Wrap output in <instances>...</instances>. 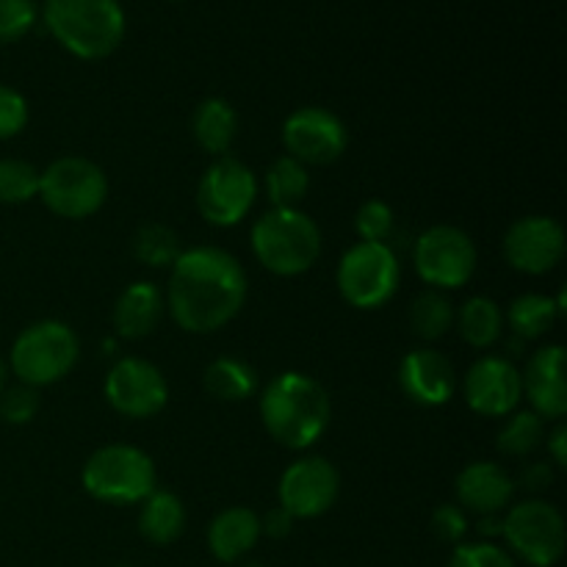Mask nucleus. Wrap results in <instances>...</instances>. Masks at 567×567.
Here are the masks:
<instances>
[{
  "label": "nucleus",
  "instance_id": "obj_1",
  "mask_svg": "<svg viewBox=\"0 0 567 567\" xmlns=\"http://www.w3.org/2000/svg\"><path fill=\"white\" fill-rule=\"evenodd\" d=\"M166 308L181 330L210 336L230 324L247 302V271L219 247H192L172 264Z\"/></svg>",
  "mask_w": 567,
  "mask_h": 567
},
{
  "label": "nucleus",
  "instance_id": "obj_2",
  "mask_svg": "<svg viewBox=\"0 0 567 567\" xmlns=\"http://www.w3.org/2000/svg\"><path fill=\"white\" fill-rule=\"evenodd\" d=\"M330 396L324 385L302 371H282L260 393V419L280 446L305 452L330 426Z\"/></svg>",
  "mask_w": 567,
  "mask_h": 567
},
{
  "label": "nucleus",
  "instance_id": "obj_3",
  "mask_svg": "<svg viewBox=\"0 0 567 567\" xmlns=\"http://www.w3.org/2000/svg\"><path fill=\"white\" fill-rule=\"evenodd\" d=\"M42 20L55 42L83 61L109 59L125 39L120 0H44Z\"/></svg>",
  "mask_w": 567,
  "mask_h": 567
},
{
  "label": "nucleus",
  "instance_id": "obj_4",
  "mask_svg": "<svg viewBox=\"0 0 567 567\" xmlns=\"http://www.w3.org/2000/svg\"><path fill=\"white\" fill-rule=\"evenodd\" d=\"M321 230L305 210L271 208L255 221L252 252L277 277L305 275L321 255Z\"/></svg>",
  "mask_w": 567,
  "mask_h": 567
},
{
  "label": "nucleus",
  "instance_id": "obj_5",
  "mask_svg": "<svg viewBox=\"0 0 567 567\" xmlns=\"http://www.w3.org/2000/svg\"><path fill=\"white\" fill-rule=\"evenodd\" d=\"M81 360V341L75 330L64 321L44 319L25 327L11 343L9 369L14 371L22 385L44 388L55 385L72 374Z\"/></svg>",
  "mask_w": 567,
  "mask_h": 567
},
{
  "label": "nucleus",
  "instance_id": "obj_6",
  "mask_svg": "<svg viewBox=\"0 0 567 567\" xmlns=\"http://www.w3.org/2000/svg\"><path fill=\"white\" fill-rule=\"evenodd\" d=\"M155 463L144 449L109 443L83 463L81 485L105 504H142L155 491Z\"/></svg>",
  "mask_w": 567,
  "mask_h": 567
},
{
  "label": "nucleus",
  "instance_id": "obj_7",
  "mask_svg": "<svg viewBox=\"0 0 567 567\" xmlns=\"http://www.w3.org/2000/svg\"><path fill=\"white\" fill-rule=\"evenodd\" d=\"M507 551L529 567H554L565 554V518L546 498H526L502 515Z\"/></svg>",
  "mask_w": 567,
  "mask_h": 567
},
{
  "label": "nucleus",
  "instance_id": "obj_8",
  "mask_svg": "<svg viewBox=\"0 0 567 567\" xmlns=\"http://www.w3.org/2000/svg\"><path fill=\"white\" fill-rule=\"evenodd\" d=\"M109 197V177L94 161L64 155L39 172V199L61 219H89Z\"/></svg>",
  "mask_w": 567,
  "mask_h": 567
},
{
  "label": "nucleus",
  "instance_id": "obj_9",
  "mask_svg": "<svg viewBox=\"0 0 567 567\" xmlns=\"http://www.w3.org/2000/svg\"><path fill=\"white\" fill-rule=\"evenodd\" d=\"M336 282L341 297L358 310H377L391 302L402 282V266L391 244L358 241L343 252Z\"/></svg>",
  "mask_w": 567,
  "mask_h": 567
},
{
  "label": "nucleus",
  "instance_id": "obj_10",
  "mask_svg": "<svg viewBox=\"0 0 567 567\" xmlns=\"http://www.w3.org/2000/svg\"><path fill=\"white\" fill-rule=\"evenodd\" d=\"M413 264L421 280L435 291L468 286L476 275L480 252L474 238L454 225H432L415 238Z\"/></svg>",
  "mask_w": 567,
  "mask_h": 567
},
{
  "label": "nucleus",
  "instance_id": "obj_11",
  "mask_svg": "<svg viewBox=\"0 0 567 567\" xmlns=\"http://www.w3.org/2000/svg\"><path fill=\"white\" fill-rule=\"evenodd\" d=\"M258 199L255 172L238 158L221 155L205 169L197 186V210L214 227H233L252 210Z\"/></svg>",
  "mask_w": 567,
  "mask_h": 567
},
{
  "label": "nucleus",
  "instance_id": "obj_12",
  "mask_svg": "<svg viewBox=\"0 0 567 567\" xmlns=\"http://www.w3.org/2000/svg\"><path fill=\"white\" fill-rule=\"evenodd\" d=\"M105 402L125 419H153L169 402V385L158 365L144 358H122L105 374Z\"/></svg>",
  "mask_w": 567,
  "mask_h": 567
},
{
  "label": "nucleus",
  "instance_id": "obj_13",
  "mask_svg": "<svg viewBox=\"0 0 567 567\" xmlns=\"http://www.w3.org/2000/svg\"><path fill=\"white\" fill-rule=\"evenodd\" d=\"M282 144L291 158L305 166H327L347 153V125L332 111L319 105L297 109L282 125Z\"/></svg>",
  "mask_w": 567,
  "mask_h": 567
},
{
  "label": "nucleus",
  "instance_id": "obj_14",
  "mask_svg": "<svg viewBox=\"0 0 567 567\" xmlns=\"http://www.w3.org/2000/svg\"><path fill=\"white\" fill-rule=\"evenodd\" d=\"M341 493V474L324 457L293 460L280 476L277 498L293 520H310L332 509Z\"/></svg>",
  "mask_w": 567,
  "mask_h": 567
},
{
  "label": "nucleus",
  "instance_id": "obj_15",
  "mask_svg": "<svg viewBox=\"0 0 567 567\" xmlns=\"http://www.w3.org/2000/svg\"><path fill=\"white\" fill-rule=\"evenodd\" d=\"M502 249L504 260L520 275H548L565 258V227L554 216H524L504 233Z\"/></svg>",
  "mask_w": 567,
  "mask_h": 567
},
{
  "label": "nucleus",
  "instance_id": "obj_16",
  "mask_svg": "<svg viewBox=\"0 0 567 567\" xmlns=\"http://www.w3.org/2000/svg\"><path fill=\"white\" fill-rule=\"evenodd\" d=\"M468 408L485 419H507L524 399V380L513 360L485 354L468 369L463 380Z\"/></svg>",
  "mask_w": 567,
  "mask_h": 567
},
{
  "label": "nucleus",
  "instance_id": "obj_17",
  "mask_svg": "<svg viewBox=\"0 0 567 567\" xmlns=\"http://www.w3.org/2000/svg\"><path fill=\"white\" fill-rule=\"evenodd\" d=\"M399 385L410 402L421 408H443L457 391V371L446 354L430 347L413 349L399 365Z\"/></svg>",
  "mask_w": 567,
  "mask_h": 567
},
{
  "label": "nucleus",
  "instance_id": "obj_18",
  "mask_svg": "<svg viewBox=\"0 0 567 567\" xmlns=\"http://www.w3.org/2000/svg\"><path fill=\"white\" fill-rule=\"evenodd\" d=\"M524 393L532 410L543 421H563L567 413V380H565V349L559 343L537 349L526 363Z\"/></svg>",
  "mask_w": 567,
  "mask_h": 567
},
{
  "label": "nucleus",
  "instance_id": "obj_19",
  "mask_svg": "<svg viewBox=\"0 0 567 567\" xmlns=\"http://www.w3.org/2000/svg\"><path fill=\"white\" fill-rule=\"evenodd\" d=\"M454 493H457V502L465 513L485 518V515H502L513 504L515 482L498 463L480 460V463H468L460 471Z\"/></svg>",
  "mask_w": 567,
  "mask_h": 567
},
{
  "label": "nucleus",
  "instance_id": "obj_20",
  "mask_svg": "<svg viewBox=\"0 0 567 567\" xmlns=\"http://www.w3.org/2000/svg\"><path fill=\"white\" fill-rule=\"evenodd\" d=\"M164 310L166 299L155 282H131L114 305L116 336L127 338V341H142V338L153 336L155 327L164 319Z\"/></svg>",
  "mask_w": 567,
  "mask_h": 567
},
{
  "label": "nucleus",
  "instance_id": "obj_21",
  "mask_svg": "<svg viewBox=\"0 0 567 567\" xmlns=\"http://www.w3.org/2000/svg\"><path fill=\"white\" fill-rule=\"evenodd\" d=\"M260 515L249 507H227L210 520L208 551L221 565H233L247 557L260 540Z\"/></svg>",
  "mask_w": 567,
  "mask_h": 567
},
{
  "label": "nucleus",
  "instance_id": "obj_22",
  "mask_svg": "<svg viewBox=\"0 0 567 567\" xmlns=\"http://www.w3.org/2000/svg\"><path fill=\"white\" fill-rule=\"evenodd\" d=\"M194 142L210 155H227L238 136V114L227 100L208 97L192 114Z\"/></svg>",
  "mask_w": 567,
  "mask_h": 567
},
{
  "label": "nucleus",
  "instance_id": "obj_23",
  "mask_svg": "<svg viewBox=\"0 0 567 567\" xmlns=\"http://www.w3.org/2000/svg\"><path fill=\"white\" fill-rule=\"evenodd\" d=\"M186 529V507L169 491H153L138 509V535L153 546H172Z\"/></svg>",
  "mask_w": 567,
  "mask_h": 567
},
{
  "label": "nucleus",
  "instance_id": "obj_24",
  "mask_svg": "<svg viewBox=\"0 0 567 567\" xmlns=\"http://www.w3.org/2000/svg\"><path fill=\"white\" fill-rule=\"evenodd\" d=\"M565 316V293L559 297H548V293H524L515 299L507 308L504 321L509 330L524 341H537V338L548 336L559 319Z\"/></svg>",
  "mask_w": 567,
  "mask_h": 567
},
{
  "label": "nucleus",
  "instance_id": "obj_25",
  "mask_svg": "<svg viewBox=\"0 0 567 567\" xmlns=\"http://www.w3.org/2000/svg\"><path fill=\"white\" fill-rule=\"evenodd\" d=\"M454 321H457V330L463 336V341L471 343L474 349H487L502 341L504 313L496 299L471 297L460 308V313H454Z\"/></svg>",
  "mask_w": 567,
  "mask_h": 567
},
{
  "label": "nucleus",
  "instance_id": "obj_26",
  "mask_svg": "<svg viewBox=\"0 0 567 567\" xmlns=\"http://www.w3.org/2000/svg\"><path fill=\"white\" fill-rule=\"evenodd\" d=\"M205 391L219 402H244L258 388V374L238 358H216L203 374Z\"/></svg>",
  "mask_w": 567,
  "mask_h": 567
},
{
  "label": "nucleus",
  "instance_id": "obj_27",
  "mask_svg": "<svg viewBox=\"0 0 567 567\" xmlns=\"http://www.w3.org/2000/svg\"><path fill=\"white\" fill-rule=\"evenodd\" d=\"M310 188L308 166L291 155H280L266 172V197L271 208H297Z\"/></svg>",
  "mask_w": 567,
  "mask_h": 567
},
{
  "label": "nucleus",
  "instance_id": "obj_28",
  "mask_svg": "<svg viewBox=\"0 0 567 567\" xmlns=\"http://www.w3.org/2000/svg\"><path fill=\"white\" fill-rule=\"evenodd\" d=\"M546 435V421L535 410H515L504 421L502 432L496 437V446L507 457H529L532 452L543 446Z\"/></svg>",
  "mask_w": 567,
  "mask_h": 567
},
{
  "label": "nucleus",
  "instance_id": "obj_29",
  "mask_svg": "<svg viewBox=\"0 0 567 567\" xmlns=\"http://www.w3.org/2000/svg\"><path fill=\"white\" fill-rule=\"evenodd\" d=\"M410 327L424 341H437L454 327V305L435 288H426L410 305Z\"/></svg>",
  "mask_w": 567,
  "mask_h": 567
},
{
  "label": "nucleus",
  "instance_id": "obj_30",
  "mask_svg": "<svg viewBox=\"0 0 567 567\" xmlns=\"http://www.w3.org/2000/svg\"><path fill=\"white\" fill-rule=\"evenodd\" d=\"M181 238L172 227L158 225H144L142 230L133 238V255L142 260L144 266H153V269H164V266H172L177 258H181Z\"/></svg>",
  "mask_w": 567,
  "mask_h": 567
},
{
  "label": "nucleus",
  "instance_id": "obj_31",
  "mask_svg": "<svg viewBox=\"0 0 567 567\" xmlns=\"http://www.w3.org/2000/svg\"><path fill=\"white\" fill-rule=\"evenodd\" d=\"M39 197V169L22 158H0V203L25 205Z\"/></svg>",
  "mask_w": 567,
  "mask_h": 567
},
{
  "label": "nucleus",
  "instance_id": "obj_32",
  "mask_svg": "<svg viewBox=\"0 0 567 567\" xmlns=\"http://www.w3.org/2000/svg\"><path fill=\"white\" fill-rule=\"evenodd\" d=\"M393 225H396V214L388 203L382 199H369L358 208L354 214V230H358L360 241H374L385 244L391 238Z\"/></svg>",
  "mask_w": 567,
  "mask_h": 567
},
{
  "label": "nucleus",
  "instance_id": "obj_33",
  "mask_svg": "<svg viewBox=\"0 0 567 567\" xmlns=\"http://www.w3.org/2000/svg\"><path fill=\"white\" fill-rule=\"evenodd\" d=\"M449 567H518L515 557L507 548L496 546L491 540L480 543H457L449 557Z\"/></svg>",
  "mask_w": 567,
  "mask_h": 567
},
{
  "label": "nucleus",
  "instance_id": "obj_34",
  "mask_svg": "<svg viewBox=\"0 0 567 567\" xmlns=\"http://www.w3.org/2000/svg\"><path fill=\"white\" fill-rule=\"evenodd\" d=\"M39 9L33 0H0V44H11L31 33Z\"/></svg>",
  "mask_w": 567,
  "mask_h": 567
},
{
  "label": "nucleus",
  "instance_id": "obj_35",
  "mask_svg": "<svg viewBox=\"0 0 567 567\" xmlns=\"http://www.w3.org/2000/svg\"><path fill=\"white\" fill-rule=\"evenodd\" d=\"M39 413V391L31 385H6L0 393V419L11 426L31 424Z\"/></svg>",
  "mask_w": 567,
  "mask_h": 567
},
{
  "label": "nucleus",
  "instance_id": "obj_36",
  "mask_svg": "<svg viewBox=\"0 0 567 567\" xmlns=\"http://www.w3.org/2000/svg\"><path fill=\"white\" fill-rule=\"evenodd\" d=\"M28 125V103L17 89L0 83V142L14 138Z\"/></svg>",
  "mask_w": 567,
  "mask_h": 567
},
{
  "label": "nucleus",
  "instance_id": "obj_37",
  "mask_svg": "<svg viewBox=\"0 0 567 567\" xmlns=\"http://www.w3.org/2000/svg\"><path fill=\"white\" fill-rule=\"evenodd\" d=\"M432 532L435 537H441L443 543H463V537L468 535V515L457 504H441V507L432 513Z\"/></svg>",
  "mask_w": 567,
  "mask_h": 567
},
{
  "label": "nucleus",
  "instance_id": "obj_38",
  "mask_svg": "<svg viewBox=\"0 0 567 567\" xmlns=\"http://www.w3.org/2000/svg\"><path fill=\"white\" fill-rule=\"evenodd\" d=\"M293 524H297V520H293V515L286 513V509L277 504L275 509H269V513L260 518V535L271 537V540H282V537L291 535Z\"/></svg>",
  "mask_w": 567,
  "mask_h": 567
},
{
  "label": "nucleus",
  "instance_id": "obj_39",
  "mask_svg": "<svg viewBox=\"0 0 567 567\" xmlns=\"http://www.w3.org/2000/svg\"><path fill=\"white\" fill-rule=\"evenodd\" d=\"M520 485L529 493H543L554 485V465L551 463H532L520 474Z\"/></svg>",
  "mask_w": 567,
  "mask_h": 567
},
{
  "label": "nucleus",
  "instance_id": "obj_40",
  "mask_svg": "<svg viewBox=\"0 0 567 567\" xmlns=\"http://www.w3.org/2000/svg\"><path fill=\"white\" fill-rule=\"evenodd\" d=\"M546 446H548V454H551L554 465L565 468L567 465V426L563 424V421L554 426L551 435H546Z\"/></svg>",
  "mask_w": 567,
  "mask_h": 567
},
{
  "label": "nucleus",
  "instance_id": "obj_41",
  "mask_svg": "<svg viewBox=\"0 0 567 567\" xmlns=\"http://www.w3.org/2000/svg\"><path fill=\"white\" fill-rule=\"evenodd\" d=\"M480 535L493 543V537H502V515H485L480 518Z\"/></svg>",
  "mask_w": 567,
  "mask_h": 567
},
{
  "label": "nucleus",
  "instance_id": "obj_42",
  "mask_svg": "<svg viewBox=\"0 0 567 567\" xmlns=\"http://www.w3.org/2000/svg\"><path fill=\"white\" fill-rule=\"evenodd\" d=\"M6 382H9V365H6L3 360H0V393L6 391Z\"/></svg>",
  "mask_w": 567,
  "mask_h": 567
},
{
  "label": "nucleus",
  "instance_id": "obj_43",
  "mask_svg": "<svg viewBox=\"0 0 567 567\" xmlns=\"http://www.w3.org/2000/svg\"><path fill=\"white\" fill-rule=\"evenodd\" d=\"M244 567H269V565L258 563V559H249V563H247V565H244Z\"/></svg>",
  "mask_w": 567,
  "mask_h": 567
},
{
  "label": "nucleus",
  "instance_id": "obj_44",
  "mask_svg": "<svg viewBox=\"0 0 567 567\" xmlns=\"http://www.w3.org/2000/svg\"><path fill=\"white\" fill-rule=\"evenodd\" d=\"M114 567H131V565H114Z\"/></svg>",
  "mask_w": 567,
  "mask_h": 567
}]
</instances>
